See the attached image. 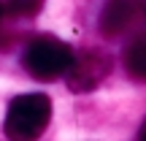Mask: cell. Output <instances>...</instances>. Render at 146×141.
<instances>
[{"instance_id": "ba28073f", "label": "cell", "mask_w": 146, "mask_h": 141, "mask_svg": "<svg viewBox=\"0 0 146 141\" xmlns=\"http://www.w3.org/2000/svg\"><path fill=\"white\" fill-rule=\"evenodd\" d=\"M141 138H146V120H143V125H141V133H138Z\"/></svg>"}, {"instance_id": "9c48e42d", "label": "cell", "mask_w": 146, "mask_h": 141, "mask_svg": "<svg viewBox=\"0 0 146 141\" xmlns=\"http://www.w3.org/2000/svg\"><path fill=\"white\" fill-rule=\"evenodd\" d=\"M0 19H3V3H0Z\"/></svg>"}, {"instance_id": "52a82bcc", "label": "cell", "mask_w": 146, "mask_h": 141, "mask_svg": "<svg viewBox=\"0 0 146 141\" xmlns=\"http://www.w3.org/2000/svg\"><path fill=\"white\" fill-rule=\"evenodd\" d=\"M141 22L146 25V0H141Z\"/></svg>"}, {"instance_id": "3957f363", "label": "cell", "mask_w": 146, "mask_h": 141, "mask_svg": "<svg viewBox=\"0 0 146 141\" xmlns=\"http://www.w3.org/2000/svg\"><path fill=\"white\" fill-rule=\"evenodd\" d=\"M111 73V57L100 49H84L73 54V63L68 68V90L70 92H92L103 84V79Z\"/></svg>"}, {"instance_id": "8992f818", "label": "cell", "mask_w": 146, "mask_h": 141, "mask_svg": "<svg viewBox=\"0 0 146 141\" xmlns=\"http://www.w3.org/2000/svg\"><path fill=\"white\" fill-rule=\"evenodd\" d=\"M46 0H5L3 11H8V16L14 19H30V16H38Z\"/></svg>"}, {"instance_id": "277c9868", "label": "cell", "mask_w": 146, "mask_h": 141, "mask_svg": "<svg viewBox=\"0 0 146 141\" xmlns=\"http://www.w3.org/2000/svg\"><path fill=\"white\" fill-rule=\"evenodd\" d=\"M141 22V0H106L100 11V33L106 38H119Z\"/></svg>"}, {"instance_id": "7a4b0ae2", "label": "cell", "mask_w": 146, "mask_h": 141, "mask_svg": "<svg viewBox=\"0 0 146 141\" xmlns=\"http://www.w3.org/2000/svg\"><path fill=\"white\" fill-rule=\"evenodd\" d=\"M73 49L60 38L52 35H41L35 41L27 43L25 54H22V65L38 82H52V79L68 73L70 63H73Z\"/></svg>"}, {"instance_id": "5b68a950", "label": "cell", "mask_w": 146, "mask_h": 141, "mask_svg": "<svg viewBox=\"0 0 146 141\" xmlns=\"http://www.w3.org/2000/svg\"><path fill=\"white\" fill-rule=\"evenodd\" d=\"M125 71L135 82H146V33L130 41V46L125 49Z\"/></svg>"}, {"instance_id": "6da1fadb", "label": "cell", "mask_w": 146, "mask_h": 141, "mask_svg": "<svg viewBox=\"0 0 146 141\" xmlns=\"http://www.w3.org/2000/svg\"><path fill=\"white\" fill-rule=\"evenodd\" d=\"M52 120V100L43 92H25L8 103L3 133L14 141L38 138Z\"/></svg>"}]
</instances>
